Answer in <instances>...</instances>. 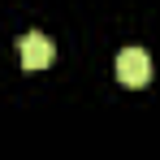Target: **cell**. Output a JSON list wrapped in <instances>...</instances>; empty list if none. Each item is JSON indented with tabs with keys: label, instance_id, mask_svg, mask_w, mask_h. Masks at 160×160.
Returning a JSON list of instances; mask_svg holds the SVG:
<instances>
[{
	"label": "cell",
	"instance_id": "obj_1",
	"mask_svg": "<svg viewBox=\"0 0 160 160\" xmlns=\"http://www.w3.org/2000/svg\"><path fill=\"white\" fill-rule=\"evenodd\" d=\"M117 78L126 82V87H147L152 78V61L143 48H121L117 52Z\"/></svg>",
	"mask_w": 160,
	"mask_h": 160
},
{
	"label": "cell",
	"instance_id": "obj_2",
	"mask_svg": "<svg viewBox=\"0 0 160 160\" xmlns=\"http://www.w3.org/2000/svg\"><path fill=\"white\" fill-rule=\"evenodd\" d=\"M18 52H22V65H26V69H48L56 48H52L48 35H22V39H18Z\"/></svg>",
	"mask_w": 160,
	"mask_h": 160
}]
</instances>
